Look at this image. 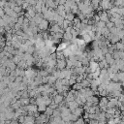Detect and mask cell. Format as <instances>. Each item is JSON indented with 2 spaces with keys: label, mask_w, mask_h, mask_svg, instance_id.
I'll use <instances>...</instances> for the list:
<instances>
[{
  "label": "cell",
  "mask_w": 124,
  "mask_h": 124,
  "mask_svg": "<svg viewBox=\"0 0 124 124\" xmlns=\"http://www.w3.org/2000/svg\"><path fill=\"white\" fill-rule=\"evenodd\" d=\"M49 26H50V21L48 20H45L43 19L42 21L38 24V28L40 31H46L49 29Z\"/></svg>",
  "instance_id": "obj_1"
},
{
  "label": "cell",
  "mask_w": 124,
  "mask_h": 124,
  "mask_svg": "<svg viewBox=\"0 0 124 124\" xmlns=\"http://www.w3.org/2000/svg\"><path fill=\"white\" fill-rule=\"evenodd\" d=\"M56 69L62 70L66 68V59H56Z\"/></svg>",
  "instance_id": "obj_2"
},
{
  "label": "cell",
  "mask_w": 124,
  "mask_h": 124,
  "mask_svg": "<svg viewBox=\"0 0 124 124\" xmlns=\"http://www.w3.org/2000/svg\"><path fill=\"white\" fill-rule=\"evenodd\" d=\"M37 74H38V72H36L34 69H32V68H27V70H25V76L26 77H28V78H34L37 76Z\"/></svg>",
  "instance_id": "obj_3"
},
{
  "label": "cell",
  "mask_w": 124,
  "mask_h": 124,
  "mask_svg": "<svg viewBox=\"0 0 124 124\" xmlns=\"http://www.w3.org/2000/svg\"><path fill=\"white\" fill-rule=\"evenodd\" d=\"M71 43L70 42H60L59 44H58V46H57V48H56V51H58V52H62V51H64L66 48H67V46L70 45Z\"/></svg>",
  "instance_id": "obj_4"
},
{
  "label": "cell",
  "mask_w": 124,
  "mask_h": 124,
  "mask_svg": "<svg viewBox=\"0 0 124 124\" xmlns=\"http://www.w3.org/2000/svg\"><path fill=\"white\" fill-rule=\"evenodd\" d=\"M105 55V60L108 62L110 65H112V64H114V62H115V60L114 59V57H113V54L112 53H110V52H107L106 54H104Z\"/></svg>",
  "instance_id": "obj_5"
},
{
  "label": "cell",
  "mask_w": 124,
  "mask_h": 124,
  "mask_svg": "<svg viewBox=\"0 0 124 124\" xmlns=\"http://www.w3.org/2000/svg\"><path fill=\"white\" fill-rule=\"evenodd\" d=\"M108 102V98L107 96H102L101 99H99V103H98V106L101 108V107H104V106H107Z\"/></svg>",
  "instance_id": "obj_6"
},
{
  "label": "cell",
  "mask_w": 124,
  "mask_h": 124,
  "mask_svg": "<svg viewBox=\"0 0 124 124\" xmlns=\"http://www.w3.org/2000/svg\"><path fill=\"white\" fill-rule=\"evenodd\" d=\"M52 100H53L56 104H60L61 102L64 101V96L62 95V94H59V93H58V94H56V95L52 98Z\"/></svg>",
  "instance_id": "obj_7"
},
{
  "label": "cell",
  "mask_w": 124,
  "mask_h": 124,
  "mask_svg": "<svg viewBox=\"0 0 124 124\" xmlns=\"http://www.w3.org/2000/svg\"><path fill=\"white\" fill-rule=\"evenodd\" d=\"M73 38V36H72V34H71V32H67V31H65V32L63 33V39L65 42H70L71 43V39Z\"/></svg>",
  "instance_id": "obj_8"
},
{
  "label": "cell",
  "mask_w": 124,
  "mask_h": 124,
  "mask_svg": "<svg viewBox=\"0 0 124 124\" xmlns=\"http://www.w3.org/2000/svg\"><path fill=\"white\" fill-rule=\"evenodd\" d=\"M24 123H35V117L33 115H25Z\"/></svg>",
  "instance_id": "obj_9"
},
{
  "label": "cell",
  "mask_w": 124,
  "mask_h": 124,
  "mask_svg": "<svg viewBox=\"0 0 124 124\" xmlns=\"http://www.w3.org/2000/svg\"><path fill=\"white\" fill-rule=\"evenodd\" d=\"M76 18V16H75V14H73L72 12H70V13H66V16H65V19L66 20H68V21H73V20Z\"/></svg>",
  "instance_id": "obj_10"
},
{
  "label": "cell",
  "mask_w": 124,
  "mask_h": 124,
  "mask_svg": "<svg viewBox=\"0 0 124 124\" xmlns=\"http://www.w3.org/2000/svg\"><path fill=\"white\" fill-rule=\"evenodd\" d=\"M52 113H53V108H52L50 106H46V111L44 112V114H46L48 116H51V115H52Z\"/></svg>",
  "instance_id": "obj_11"
},
{
  "label": "cell",
  "mask_w": 124,
  "mask_h": 124,
  "mask_svg": "<svg viewBox=\"0 0 124 124\" xmlns=\"http://www.w3.org/2000/svg\"><path fill=\"white\" fill-rule=\"evenodd\" d=\"M114 45H115V48H116L117 51H124V44H123L121 41L115 43Z\"/></svg>",
  "instance_id": "obj_12"
},
{
  "label": "cell",
  "mask_w": 124,
  "mask_h": 124,
  "mask_svg": "<svg viewBox=\"0 0 124 124\" xmlns=\"http://www.w3.org/2000/svg\"><path fill=\"white\" fill-rule=\"evenodd\" d=\"M49 77V80H48V83H50L51 85H53L54 84V83L56 82V80H57V78H55L54 76H48Z\"/></svg>",
  "instance_id": "obj_13"
},
{
  "label": "cell",
  "mask_w": 124,
  "mask_h": 124,
  "mask_svg": "<svg viewBox=\"0 0 124 124\" xmlns=\"http://www.w3.org/2000/svg\"><path fill=\"white\" fill-rule=\"evenodd\" d=\"M82 88H83L82 83H76L72 85V89H74V90H81Z\"/></svg>",
  "instance_id": "obj_14"
},
{
  "label": "cell",
  "mask_w": 124,
  "mask_h": 124,
  "mask_svg": "<svg viewBox=\"0 0 124 124\" xmlns=\"http://www.w3.org/2000/svg\"><path fill=\"white\" fill-rule=\"evenodd\" d=\"M117 75H118V81L120 83H124V72L119 71V72H117Z\"/></svg>",
  "instance_id": "obj_15"
},
{
  "label": "cell",
  "mask_w": 124,
  "mask_h": 124,
  "mask_svg": "<svg viewBox=\"0 0 124 124\" xmlns=\"http://www.w3.org/2000/svg\"><path fill=\"white\" fill-rule=\"evenodd\" d=\"M82 85L83 87H90V81H88L87 79H83L82 81Z\"/></svg>",
  "instance_id": "obj_16"
},
{
  "label": "cell",
  "mask_w": 124,
  "mask_h": 124,
  "mask_svg": "<svg viewBox=\"0 0 124 124\" xmlns=\"http://www.w3.org/2000/svg\"><path fill=\"white\" fill-rule=\"evenodd\" d=\"M46 108V106L45 104H41V105H38V113H44Z\"/></svg>",
  "instance_id": "obj_17"
},
{
  "label": "cell",
  "mask_w": 124,
  "mask_h": 124,
  "mask_svg": "<svg viewBox=\"0 0 124 124\" xmlns=\"http://www.w3.org/2000/svg\"><path fill=\"white\" fill-rule=\"evenodd\" d=\"M82 37H83V39L84 40V42H85L86 44L92 41V38H91V37H90V36H89V35H88L87 33H86V34H84V35H83Z\"/></svg>",
  "instance_id": "obj_18"
},
{
  "label": "cell",
  "mask_w": 124,
  "mask_h": 124,
  "mask_svg": "<svg viewBox=\"0 0 124 124\" xmlns=\"http://www.w3.org/2000/svg\"><path fill=\"white\" fill-rule=\"evenodd\" d=\"M120 30H121V29L117 28L116 26H114V27H112V28L110 29V32H111V33H113V34H118Z\"/></svg>",
  "instance_id": "obj_19"
},
{
  "label": "cell",
  "mask_w": 124,
  "mask_h": 124,
  "mask_svg": "<svg viewBox=\"0 0 124 124\" xmlns=\"http://www.w3.org/2000/svg\"><path fill=\"white\" fill-rule=\"evenodd\" d=\"M38 74H39L40 76H42V77L49 76V72H48V70H46V69H42V70H40V71L38 72Z\"/></svg>",
  "instance_id": "obj_20"
},
{
  "label": "cell",
  "mask_w": 124,
  "mask_h": 124,
  "mask_svg": "<svg viewBox=\"0 0 124 124\" xmlns=\"http://www.w3.org/2000/svg\"><path fill=\"white\" fill-rule=\"evenodd\" d=\"M55 53H56V59H66V57L64 56V54H63L62 52L57 51V52H55Z\"/></svg>",
  "instance_id": "obj_21"
},
{
  "label": "cell",
  "mask_w": 124,
  "mask_h": 124,
  "mask_svg": "<svg viewBox=\"0 0 124 124\" xmlns=\"http://www.w3.org/2000/svg\"><path fill=\"white\" fill-rule=\"evenodd\" d=\"M13 10L16 12V13H18V14H20V13H21L23 10H22V8H21V6H20V5H16L14 8H13Z\"/></svg>",
  "instance_id": "obj_22"
},
{
  "label": "cell",
  "mask_w": 124,
  "mask_h": 124,
  "mask_svg": "<svg viewBox=\"0 0 124 124\" xmlns=\"http://www.w3.org/2000/svg\"><path fill=\"white\" fill-rule=\"evenodd\" d=\"M12 60L15 62L16 64H18L19 62L21 60V57L20 55H14V56H13V58H12Z\"/></svg>",
  "instance_id": "obj_23"
},
{
  "label": "cell",
  "mask_w": 124,
  "mask_h": 124,
  "mask_svg": "<svg viewBox=\"0 0 124 124\" xmlns=\"http://www.w3.org/2000/svg\"><path fill=\"white\" fill-rule=\"evenodd\" d=\"M114 23L113 21H108L106 22V27L108 28V29H111V28L114 27Z\"/></svg>",
  "instance_id": "obj_24"
},
{
  "label": "cell",
  "mask_w": 124,
  "mask_h": 124,
  "mask_svg": "<svg viewBox=\"0 0 124 124\" xmlns=\"http://www.w3.org/2000/svg\"><path fill=\"white\" fill-rule=\"evenodd\" d=\"M74 123H85V121H84V119H83V116H80V117H78V119L74 122Z\"/></svg>",
  "instance_id": "obj_25"
},
{
  "label": "cell",
  "mask_w": 124,
  "mask_h": 124,
  "mask_svg": "<svg viewBox=\"0 0 124 124\" xmlns=\"http://www.w3.org/2000/svg\"><path fill=\"white\" fill-rule=\"evenodd\" d=\"M61 83L63 84V85H70L68 79H61Z\"/></svg>",
  "instance_id": "obj_26"
},
{
  "label": "cell",
  "mask_w": 124,
  "mask_h": 124,
  "mask_svg": "<svg viewBox=\"0 0 124 124\" xmlns=\"http://www.w3.org/2000/svg\"><path fill=\"white\" fill-rule=\"evenodd\" d=\"M15 82H17V83H21V82H22V77H21V76H17V77H16Z\"/></svg>",
  "instance_id": "obj_27"
},
{
  "label": "cell",
  "mask_w": 124,
  "mask_h": 124,
  "mask_svg": "<svg viewBox=\"0 0 124 124\" xmlns=\"http://www.w3.org/2000/svg\"><path fill=\"white\" fill-rule=\"evenodd\" d=\"M28 6H29V4H28L26 1H24V2L22 3V5H21V8H22V10H26V9L28 8Z\"/></svg>",
  "instance_id": "obj_28"
},
{
  "label": "cell",
  "mask_w": 124,
  "mask_h": 124,
  "mask_svg": "<svg viewBox=\"0 0 124 124\" xmlns=\"http://www.w3.org/2000/svg\"><path fill=\"white\" fill-rule=\"evenodd\" d=\"M83 119H84V120H85V119H89V113L84 112V114H83Z\"/></svg>",
  "instance_id": "obj_29"
},
{
  "label": "cell",
  "mask_w": 124,
  "mask_h": 124,
  "mask_svg": "<svg viewBox=\"0 0 124 124\" xmlns=\"http://www.w3.org/2000/svg\"><path fill=\"white\" fill-rule=\"evenodd\" d=\"M118 53H119L120 59H124V51H118Z\"/></svg>",
  "instance_id": "obj_30"
},
{
  "label": "cell",
  "mask_w": 124,
  "mask_h": 124,
  "mask_svg": "<svg viewBox=\"0 0 124 124\" xmlns=\"http://www.w3.org/2000/svg\"><path fill=\"white\" fill-rule=\"evenodd\" d=\"M77 82H76V80L75 79H72V78H70V79H69V84L70 85H73L74 83H76Z\"/></svg>",
  "instance_id": "obj_31"
},
{
  "label": "cell",
  "mask_w": 124,
  "mask_h": 124,
  "mask_svg": "<svg viewBox=\"0 0 124 124\" xmlns=\"http://www.w3.org/2000/svg\"><path fill=\"white\" fill-rule=\"evenodd\" d=\"M119 110H120L121 112H123V111H124V105H123V104H122V106L119 108Z\"/></svg>",
  "instance_id": "obj_32"
}]
</instances>
